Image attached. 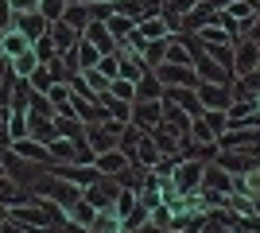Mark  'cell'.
Returning a JSON list of instances; mask_svg holds the SVG:
<instances>
[{"label":"cell","mask_w":260,"mask_h":233,"mask_svg":"<svg viewBox=\"0 0 260 233\" xmlns=\"http://www.w3.org/2000/svg\"><path fill=\"white\" fill-rule=\"evenodd\" d=\"M8 62H12V74H16V78H31V70L39 66V58H35L31 47H27V51H20L16 58H8Z\"/></svg>","instance_id":"obj_14"},{"label":"cell","mask_w":260,"mask_h":233,"mask_svg":"<svg viewBox=\"0 0 260 233\" xmlns=\"http://www.w3.org/2000/svg\"><path fill=\"white\" fill-rule=\"evenodd\" d=\"M58 20H66V23H70V27H78V31H86L93 16H89V4H66Z\"/></svg>","instance_id":"obj_13"},{"label":"cell","mask_w":260,"mask_h":233,"mask_svg":"<svg viewBox=\"0 0 260 233\" xmlns=\"http://www.w3.org/2000/svg\"><path fill=\"white\" fill-rule=\"evenodd\" d=\"M159 93H163V82L152 74V66H148L140 78H136V101H155Z\"/></svg>","instance_id":"obj_11"},{"label":"cell","mask_w":260,"mask_h":233,"mask_svg":"<svg viewBox=\"0 0 260 233\" xmlns=\"http://www.w3.org/2000/svg\"><path fill=\"white\" fill-rule=\"evenodd\" d=\"M249 39H260V12H256V23H249Z\"/></svg>","instance_id":"obj_23"},{"label":"cell","mask_w":260,"mask_h":233,"mask_svg":"<svg viewBox=\"0 0 260 233\" xmlns=\"http://www.w3.org/2000/svg\"><path fill=\"white\" fill-rule=\"evenodd\" d=\"M198 35H202L210 47H225V43H229V31L221 27V23H202V27H198Z\"/></svg>","instance_id":"obj_15"},{"label":"cell","mask_w":260,"mask_h":233,"mask_svg":"<svg viewBox=\"0 0 260 233\" xmlns=\"http://www.w3.org/2000/svg\"><path fill=\"white\" fill-rule=\"evenodd\" d=\"M31 51H35V58H39V62H51V58H58V51H54V39H51V31H47V35H39V39L31 43Z\"/></svg>","instance_id":"obj_17"},{"label":"cell","mask_w":260,"mask_h":233,"mask_svg":"<svg viewBox=\"0 0 260 233\" xmlns=\"http://www.w3.org/2000/svg\"><path fill=\"white\" fill-rule=\"evenodd\" d=\"M252 210H260V198H256V206H252Z\"/></svg>","instance_id":"obj_24"},{"label":"cell","mask_w":260,"mask_h":233,"mask_svg":"<svg viewBox=\"0 0 260 233\" xmlns=\"http://www.w3.org/2000/svg\"><path fill=\"white\" fill-rule=\"evenodd\" d=\"M109 93H117V97H124V101H136V82H128V78H113L109 82Z\"/></svg>","instance_id":"obj_19"},{"label":"cell","mask_w":260,"mask_h":233,"mask_svg":"<svg viewBox=\"0 0 260 233\" xmlns=\"http://www.w3.org/2000/svg\"><path fill=\"white\" fill-rule=\"evenodd\" d=\"M256 43H260V39H256Z\"/></svg>","instance_id":"obj_25"},{"label":"cell","mask_w":260,"mask_h":233,"mask_svg":"<svg viewBox=\"0 0 260 233\" xmlns=\"http://www.w3.org/2000/svg\"><path fill=\"white\" fill-rule=\"evenodd\" d=\"M62 8H66V0H39V12H43L47 20H58V16H62Z\"/></svg>","instance_id":"obj_21"},{"label":"cell","mask_w":260,"mask_h":233,"mask_svg":"<svg viewBox=\"0 0 260 233\" xmlns=\"http://www.w3.org/2000/svg\"><path fill=\"white\" fill-rule=\"evenodd\" d=\"M198 101H202V109H229L233 105V89L229 82H198Z\"/></svg>","instance_id":"obj_1"},{"label":"cell","mask_w":260,"mask_h":233,"mask_svg":"<svg viewBox=\"0 0 260 233\" xmlns=\"http://www.w3.org/2000/svg\"><path fill=\"white\" fill-rule=\"evenodd\" d=\"M221 113H225V109H206V124L214 128V132H221V128H225V117H221Z\"/></svg>","instance_id":"obj_22"},{"label":"cell","mask_w":260,"mask_h":233,"mask_svg":"<svg viewBox=\"0 0 260 233\" xmlns=\"http://www.w3.org/2000/svg\"><path fill=\"white\" fill-rule=\"evenodd\" d=\"M12 27H20V31H23V35H27V39L35 43L39 35H47V31H51V20H47L43 12L35 8V12H20V16H12Z\"/></svg>","instance_id":"obj_3"},{"label":"cell","mask_w":260,"mask_h":233,"mask_svg":"<svg viewBox=\"0 0 260 233\" xmlns=\"http://www.w3.org/2000/svg\"><path fill=\"white\" fill-rule=\"evenodd\" d=\"M8 109H12V105H8ZM8 132H12V140L27 136V109H12L8 113Z\"/></svg>","instance_id":"obj_16"},{"label":"cell","mask_w":260,"mask_h":233,"mask_svg":"<svg viewBox=\"0 0 260 233\" xmlns=\"http://www.w3.org/2000/svg\"><path fill=\"white\" fill-rule=\"evenodd\" d=\"M202 171H206V167L198 163V159H186V163H179L175 167V190H198L202 187Z\"/></svg>","instance_id":"obj_4"},{"label":"cell","mask_w":260,"mask_h":233,"mask_svg":"<svg viewBox=\"0 0 260 233\" xmlns=\"http://www.w3.org/2000/svg\"><path fill=\"white\" fill-rule=\"evenodd\" d=\"M256 62H260V43L245 39L237 47V55H233V66H237V74H249V70H256Z\"/></svg>","instance_id":"obj_9"},{"label":"cell","mask_w":260,"mask_h":233,"mask_svg":"<svg viewBox=\"0 0 260 233\" xmlns=\"http://www.w3.org/2000/svg\"><path fill=\"white\" fill-rule=\"evenodd\" d=\"M93 163H98L101 175H120V171H124L132 159L120 152V148H109V152H98V155H93Z\"/></svg>","instance_id":"obj_8"},{"label":"cell","mask_w":260,"mask_h":233,"mask_svg":"<svg viewBox=\"0 0 260 233\" xmlns=\"http://www.w3.org/2000/svg\"><path fill=\"white\" fill-rule=\"evenodd\" d=\"M8 148H12L16 155H23V159H35V163H47V167L54 163V159H51V148L39 144V140H31V136H20V140H12Z\"/></svg>","instance_id":"obj_5"},{"label":"cell","mask_w":260,"mask_h":233,"mask_svg":"<svg viewBox=\"0 0 260 233\" xmlns=\"http://www.w3.org/2000/svg\"><path fill=\"white\" fill-rule=\"evenodd\" d=\"M27 136H31V140H39V144H47V140L54 136V117L27 113Z\"/></svg>","instance_id":"obj_10"},{"label":"cell","mask_w":260,"mask_h":233,"mask_svg":"<svg viewBox=\"0 0 260 233\" xmlns=\"http://www.w3.org/2000/svg\"><path fill=\"white\" fill-rule=\"evenodd\" d=\"M194 4L198 0H163L159 12H167V16H186V12H194Z\"/></svg>","instance_id":"obj_20"},{"label":"cell","mask_w":260,"mask_h":233,"mask_svg":"<svg viewBox=\"0 0 260 233\" xmlns=\"http://www.w3.org/2000/svg\"><path fill=\"white\" fill-rule=\"evenodd\" d=\"M74 55H78V70H89V66H98V58H101V51H98V43L93 39H78V47H74Z\"/></svg>","instance_id":"obj_12"},{"label":"cell","mask_w":260,"mask_h":233,"mask_svg":"<svg viewBox=\"0 0 260 233\" xmlns=\"http://www.w3.org/2000/svg\"><path fill=\"white\" fill-rule=\"evenodd\" d=\"M159 117H163V105H159V101H132V124H140L144 132L155 128Z\"/></svg>","instance_id":"obj_7"},{"label":"cell","mask_w":260,"mask_h":233,"mask_svg":"<svg viewBox=\"0 0 260 233\" xmlns=\"http://www.w3.org/2000/svg\"><path fill=\"white\" fill-rule=\"evenodd\" d=\"M155 78H159L163 86H198V74H194L190 62H159Z\"/></svg>","instance_id":"obj_2"},{"label":"cell","mask_w":260,"mask_h":233,"mask_svg":"<svg viewBox=\"0 0 260 233\" xmlns=\"http://www.w3.org/2000/svg\"><path fill=\"white\" fill-rule=\"evenodd\" d=\"M27 82H31V89H39V93H47V89L54 86V78H51V66H47V62H39V66L31 70V78H27Z\"/></svg>","instance_id":"obj_18"},{"label":"cell","mask_w":260,"mask_h":233,"mask_svg":"<svg viewBox=\"0 0 260 233\" xmlns=\"http://www.w3.org/2000/svg\"><path fill=\"white\" fill-rule=\"evenodd\" d=\"M51 39H54V51H58V55H70V51L78 47V39H82V31L70 27L66 20H54L51 23Z\"/></svg>","instance_id":"obj_6"}]
</instances>
